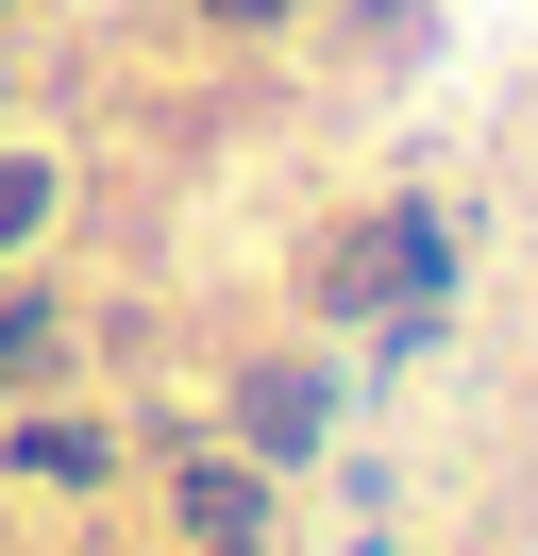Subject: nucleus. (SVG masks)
<instances>
[{"label": "nucleus", "mask_w": 538, "mask_h": 556, "mask_svg": "<svg viewBox=\"0 0 538 556\" xmlns=\"http://www.w3.org/2000/svg\"><path fill=\"white\" fill-rule=\"evenodd\" d=\"M34 219H51V169H34V152H0V237H34Z\"/></svg>", "instance_id": "nucleus-3"}, {"label": "nucleus", "mask_w": 538, "mask_h": 556, "mask_svg": "<svg viewBox=\"0 0 538 556\" xmlns=\"http://www.w3.org/2000/svg\"><path fill=\"white\" fill-rule=\"evenodd\" d=\"M421 219H387V237H354V253H336V304H387V287H421Z\"/></svg>", "instance_id": "nucleus-1"}, {"label": "nucleus", "mask_w": 538, "mask_h": 556, "mask_svg": "<svg viewBox=\"0 0 538 556\" xmlns=\"http://www.w3.org/2000/svg\"><path fill=\"white\" fill-rule=\"evenodd\" d=\"M185 506H202V540H219V556L253 540V472H185Z\"/></svg>", "instance_id": "nucleus-2"}, {"label": "nucleus", "mask_w": 538, "mask_h": 556, "mask_svg": "<svg viewBox=\"0 0 538 556\" xmlns=\"http://www.w3.org/2000/svg\"><path fill=\"white\" fill-rule=\"evenodd\" d=\"M219 17H286V0H219Z\"/></svg>", "instance_id": "nucleus-4"}]
</instances>
